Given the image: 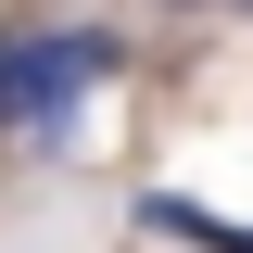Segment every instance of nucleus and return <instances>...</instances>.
Listing matches in <instances>:
<instances>
[{"instance_id": "1", "label": "nucleus", "mask_w": 253, "mask_h": 253, "mask_svg": "<svg viewBox=\"0 0 253 253\" xmlns=\"http://www.w3.org/2000/svg\"><path fill=\"white\" fill-rule=\"evenodd\" d=\"M101 76H126L114 26H0V139H63Z\"/></svg>"}, {"instance_id": "2", "label": "nucleus", "mask_w": 253, "mask_h": 253, "mask_svg": "<svg viewBox=\"0 0 253 253\" xmlns=\"http://www.w3.org/2000/svg\"><path fill=\"white\" fill-rule=\"evenodd\" d=\"M241 13H253V0H241Z\"/></svg>"}]
</instances>
